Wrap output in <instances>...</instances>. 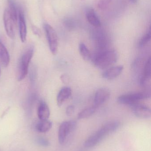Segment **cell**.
<instances>
[{
  "instance_id": "obj_16",
  "label": "cell",
  "mask_w": 151,
  "mask_h": 151,
  "mask_svg": "<svg viewBox=\"0 0 151 151\" xmlns=\"http://www.w3.org/2000/svg\"><path fill=\"white\" fill-rule=\"evenodd\" d=\"M52 123L48 120H41L36 125V129L38 132L44 133L48 131L52 127Z\"/></svg>"
},
{
  "instance_id": "obj_8",
  "label": "cell",
  "mask_w": 151,
  "mask_h": 151,
  "mask_svg": "<svg viewBox=\"0 0 151 151\" xmlns=\"http://www.w3.org/2000/svg\"><path fill=\"white\" fill-rule=\"evenodd\" d=\"M111 96L110 90L107 88L103 87L98 90L94 98V106L99 107L107 101Z\"/></svg>"
},
{
  "instance_id": "obj_25",
  "label": "cell",
  "mask_w": 151,
  "mask_h": 151,
  "mask_svg": "<svg viewBox=\"0 0 151 151\" xmlns=\"http://www.w3.org/2000/svg\"><path fill=\"white\" fill-rule=\"evenodd\" d=\"M32 29H33V32L34 33L35 35L39 36V37L41 35V33L40 31V29H39L38 27L34 26L32 27Z\"/></svg>"
},
{
  "instance_id": "obj_22",
  "label": "cell",
  "mask_w": 151,
  "mask_h": 151,
  "mask_svg": "<svg viewBox=\"0 0 151 151\" xmlns=\"http://www.w3.org/2000/svg\"><path fill=\"white\" fill-rule=\"evenodd\" d=\"M75 110V107L74 106L70 105L67 106L66 110V115L68 116H71L73 114Z\"/></svg>"
},
{
  "instance_id": "obj_7",
  "label": "cell",
  "mask_w": 151,
  "mask_h": 151,
  "mask_svg": "<svg viewBox=\"0 0 151 151\" xmlns=\"http://www.w3.org/2000/svg\"><path fill=\"white\" fill-rule=\"evenodd\" d=\"M77 122L75 121L64 122L60 125L58 131V140L60 144H63L69 134L76 128Z\"/></svg>"
},
{
  "instance_id": "obj_11",
  "label": "cell",
  "mask_w": 151,
  "mask_h": 151,
  "mask_svg": "<svg viewBox=\"0 0 151 151\" xmlns=\"http://www.w3.org/2000/svg\"><path fill=\"white\" fill-rule=\"evenodd\" d=\"M124 69L122 65H118L109 68L103 73V77L107 80H112L120 75Z\"/></svg>"
},
{
  "instance_id": "obj_5",
  "label": "cell",
  "mask_w": 151,
  "mask_h": 151,
  "mask_svg": "<svg viewBox=\"0 0 151 151\" xmlns=\"http://www.w3.org/2000/svg\"><path fill=\"white\" fill-rule=\"evenodd\" d=\"M18 17L14 16L7 8L4 13L3 20L4 28L7 35L11 39H14L15 35V25Z\"/></svg>"
},
{
  "instance_id": "obj_21",
  "label": "cell",
  "mask_w": 151,
  "mask_h": 151,
  "mask_svg": "<svg viewBox=\"0 0 151 151\" xmlns=\"http://www.w3.org/2000/svg\"><path fill=\"white\" fill-rule=\"evenodd\" d=\"M112 0H98V7L101 10H105L108 9Z\"/></svg>"
},
{
  "instance_id": "obj_24",
  "label": "cell",
  "mask_w": 151,
  "mask_h": 151,
  "mask_svg": "<svg viewBox=\"0 0 151 151\" xmlns=\"http://www.w3.org/2000/svg\"><path fill=\"white\" fill-rule=\"evenodd\" d=\"M60 79H61L62 82L63 83H65V84L69 83V81H70V78H69V76L65 74L61 75Z\"/></svg>"
},
{
  "instance_id": "obj_3",
  "label": "cell",
  "mask_w": 151,
  "mask_h": 151,
  "mask_svg": "<svg viewBox=\"0 0 151 151\" xmlns=\"http://www.w3.org/2000/svg\"><path fill=\"white\" fill-rule=\"evenodd\" d=\"M33 47H30L27 48L21 55L18 67V81H22L27 75L29 63L33 58Z\"/></svg>"
},
{
  "instance_id": "obj_12",
  "label": "cell",
  "mask_w": 151,
  "mask_h": 151,
  "mask_svg": "<svg viewBox=\"0 0 151 151\" xmlns=\"http://www.w3.org/2000/svg\"><path fill=\"white\" fill-rule=\"evenodd\" d=\"M72 95V89L70 87H65L62 88L59 91L57 96V103L58 106H61L67 99L70 98Z\"/></svg>"
},
{
  "instance_id": "obj_1",
  "label": "cell",
  "mask_w": 151,
  "mask_h": 151,
  "mask_svg": "<svg viewBox=\"0 0 151 151\" xmlns=\"http://www.w3.org/2000/svg\"><path fill=\"white\" fill-rule=\"evenodd\" d=\"M120 125V123L118 121H113L105 123L86 140L84 143V146L89 148L96 146L108 135L117 130Z\"/></svg>"
},
{
  "instance_id": "obj_14",
  "label": "cell",
  "mask_w": 151,
  "mask_h": 151,
  "mask_svg": "<svg viewBox=\"0 0 151 151\" xmlns=\"http://www.w3.org/2000/svg\"><path fill=\"white\" fill-rule=\"evenodd\" d=\"M0 61L2 65L4 67H7L10 61L9 54L7 48L4 45L0 39Z\"/></svg>"
},
{
  "instance_id": "obj_2",
  "label": "cell",
  "mask_w": 151,
  "mask_h": 151,
  "mask_svg": "<svg viewBox=\"0 0 151 151\" xmlns=\"http://www.w3.org/2000/svg\"><path fill=\"white\" fill-rule=\"evenodd\" d=\"M118 58V54L115 50H105L96 55L93 58V63L97 68L105 69L114 64Z\"/></svg>"
},
{
  "instance_id": "obj_13",
  "label": "cell",
  "mask_w": 151,
  "mask_h": 151,
  "mask_svg": "<svg viewBox=\"0 0 151 151\" xmlns=\"http://www.w3.org/2000/svg\"><path fill=\"white\" fill-rule=\"evenodd\" d=\"M37 114L40 120H48L50 115V111L48 106L44 101H41L38 106Z\"/></svg>"
},
{
  "instance_id": "obj_4",
  "label": "cell",
  "mask_w": 151,
  "mask_h": 151,
  "mask_svg": "<svg viewBox=\"0 0 151 151\" xmlns=\"http://www.w3.org/2000/svg\"><path fill=\"white\" fill-rule=\"evenodd\" d=\"M150 96V94L146 92H136L121 95L118 97L117 101L121 104L132 106L141 100L149 98Z\"/></svg>"
},
{
  "instance_id": "obj_18",
  "label": "cell",
  "mask_w": 151,
  "mask_h": 151,
  "mask_svg": "<svg viewBox=\"0 0 151 151\" xmlns=\"http://www.w3.org/2000/svg\"><path fill=\"white\" fill-rule=\"evenodd\" d=\"M97 108L95 106L93 105L82 110L78 114V119H82L90 117L95 112Z\"/></svg>"
},
{
  "instance_id": "obj_27",
  "label": "cell",
  "mask_w": 151,
  "mask_h": 151,
  "mask_svg": "<svg viewBox=\"0 0 151 151\" xmlns=\"http://www.w3.org/2000/svg\"><path fill=\"white\" fill-rule=\"evenodd\" d=\"M0 73H1V70H0Z\"/></svg>"
},
{
  "instance_id": "obj_6",
  "label": "cell",
  "mask_w": 151,
  "mask_h": 151,
  "mask_svg": "<svg viewBox=\"0 0 151 151\" xmlns=\"http://www.w3.org/2000/svg\"><path fill=\"white\" fill-rule=\"evenodd\" d=\"M43 27L51 52L53 55H56L58 50V39L56 32L49 24H44Z\"/></svg>"
},
{
  "instance_id": "obj_15",
  "label": "cell",
  "mask_w": 151,
  "mask_h": 151,
  "mask_svg": "<svg viewBox=\"0 0 151 151\" xmlns=\"http://www.w3.org/2000/svg\"><path fill=\"white\" fill-rule=\"evenodd\" d=\"M86 17L88 22L93 26L96 27L101 26V21L93 9H90L87 12Z\"/></svg>"
},
{
  "instance_id": "obj_17",
  "label": "cell",
  "mask_w": 151,
  "mask_h": 151,
  "mask_svg": "<svg viewBox=\"0 0 151 151\" xmlns=\"http://www.w3.org/2000/svg\"><path fill=\"white\" fill-rule=\"evenodd\" d=\"M151 74V58H150L145 64L144 66V73L142 77L141 82L142 83L144 84L147 81L150 80Z\"/></svg>"
},
{
  "instance_id": "obj_20",
  "label": "cell",
  "mask_w": 151,
  "mask_h": 151,
  "mask_svg": "<svg viewBox=\"0 0 151 151\" xmlns=\"http://www.w3.org/2000/svg\"><path fill=\"white\" fill-rule=\"evenodd\" d=\"M151 27L149 28L148 32L142 38L139 43V46L140 47H143L144 46H146L151 40Z\"/></svg>"
},
{
  "instance_id": "obj_19",
  "label": "cell",
  "mask_w": 151,
  "mask_h": 151,
  "mask_svg": "<svg viewBox=\"0 0 151 151\" xmlns=\"http://www.w3.org/2000/svg\"><path fill=\"white\" fill-rule=\"evenodd\" d=\"M79 51L82 57L85 61H88L91 59L90 51L84 43L81 42L80 43L79 45Z\"/></svg>"
},
{
  "instance_id": "obj_23",
  "label": "cell",
  "mask_w": 151,
  "mask_h": 151,
  "mask_svg": "<svg viewBox=\"0 0 151 151\" xmlns=\"http://www.w3.org/2000/svg\"><path fill=\"white\" fill-rule=\"evenodd\" d=\"M38 144L43 146H48L49 145V142L45 138H40L37 140Z\"/></svg>"
},
{
  "instance_id": "obj_9",
  "label": "cell",
  "mask_w": 151,
  "mask_h": 151,
  "mask_svg": "<svg viewBox=\"0 0 151 151\" xmlns=\"http://www.w3.org/2000/svg\"><path fill=\"white\" fill-rule=\"evenodd\" d=\"M134 115L140 119H149L151 117V111L148 106L139 104L131 106Z\"/></svg>"
},
{
  "instance_id": "obj_10",
  "label": "cell",
  "mask_w": 151,
  "mask_h": 151,
  "mask_svg": "<svg viewBox=\"0 0 151 151\" xmlns=\"http://www.w3.org/2000/svg\"><path fill=\"white\" fill-rule=\"evenodd\" d=\"M19 27L20 37L21 42H25L26 40L27 30L26 24L25 20L24 12L21 9H20L18 15Z\"/></svg>"
},
{
  "instance_id": "obj_26",
  "label": "cell",
  "mask_w": 151,
  "mask_h": 151,
  "mask_svg": "<svg viewBox=\"0 0 151 151\" xmlns=\"http://www.w3.org/2000/svg\"><path fill=\"white\" fill-rule=\"evenodd\" d=\"M129 1L130 2L132 3L133 4H135L136 3L137 1V0H129Z\"/></svg>"
},
{
  "instance_id": "obj_28",
  "label": "cell",
  "mask_w": 151,
  "mask_h": 151,
  "mask_svg": "<svg viewBox=\"0 0 151 151\" xmlns=\"http://www.w3.org/2000/svg\"><path fill=\"white\" fill-rule=\"evenodd\" d=\"M82 151V150H80V151Z\"/></svg>"
}]
</instances>
